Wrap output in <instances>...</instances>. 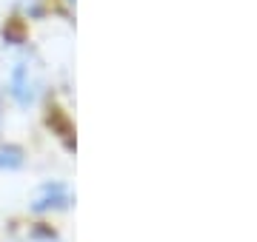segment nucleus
Instances as JSON below:
<instances>
[{
	"instance_id": "nucleus-1",
	"label": "nucleus",
	"mask_w": 257,
	"mask_h": 242,
	"mask_svg": "<svg viewBox=\"0 0 257 242\" xmlns=\"http://www.w3.org/2000/svg\"><path fill=\"white\" fill-rule=\"evenodd\" d=\"M69 205V191L60 182H52V186L43 188V194L35 200V211H49V208H66Z\"/></svg>"
}]
</instances>
